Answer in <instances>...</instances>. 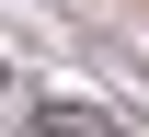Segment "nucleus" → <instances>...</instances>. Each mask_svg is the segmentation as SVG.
<instances>
[{"mask_svg":"<svg viewBox=\"0 0 149 137\" xmlns=\"http://www.w3.org/2000/svg\"><path fill=\"white\" fill-rule=\"evenodd\" d=\"M35 137H126V126H115V114H92V103H46V114H35Z\"/></svg>","mask_w":149,"mask_h":137,"instance_id":"f257e3e1","label":"nucleus"}]
</instances>
